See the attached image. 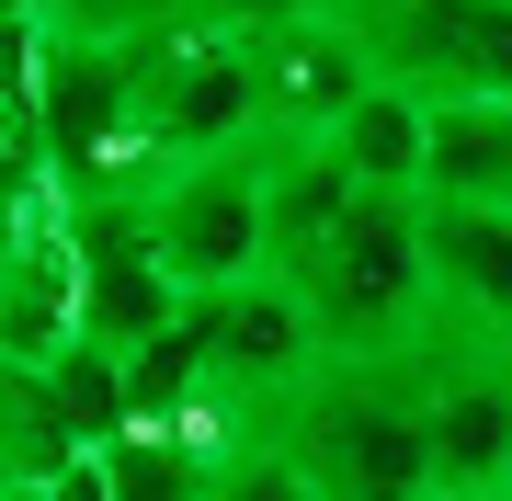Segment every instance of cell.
<instances>
[{"label":"cell","instance_id":"1","mask_svg":"<svg viewBox=\"0 0 512 501\" xmlns=\"http://www.w3.org/2000/svg\"><path fill=\"white\" fill-rule=\"evenodd\" d=\"M296 297H308L330 365H421V353H433V251H421V205L365 194V217L296 274Z\"/></svg>","mask_w":512,"mask_h":501},{"label":"cell","instance_id":"2","mask_svg":"<svg viewBox=\"0 0 512 501\" xmlns=\"http://www.w3.org/2000/svg\"><path fill=\"white\" fill-rule=\"evenodd\" d=\"M285 445L308 456V479L330 501H444L433 422H421V365H330L285 410Z\"/></svg>","mask_w":512,"mask_h":501},{"label":"cell","instance_id":"3","mask_svg":"<svg viewBox=\"0 0 512 501\" xmlns=\"http://www.w3.org/2000/svg\"><path fill=\"white\" fill-rule=\"evenodd\" d=\"M228 149H262L251 35H228V23H171V35H137V160L171 183V171L228 160Z\"/></svg>","mask_w":512,"mask_h":501},{"label":"cell","instance_id":"4","mask_svg":"<svg viewBox=\"0 0 512 501\" xmlns=\"http://www.w3.org/2000/svg\"><path fill=\"white\" fill-rule=\"evenodd\" d=\"M342 35L410 103H512V0H342Z\"/></svg>","mask_w":512,"mask_h":501},{"label":"cell","instance_id":"5","mask_svg":"<svg viewBox=\"0 0 512 501\" xmlns=\"http://www.w3.org/2000/svg\"><path fill=\"white\" fill-rule=\"evenodd\" d=\"M148 240H160V274L183 285V297L274 274V160L228 149V160L171 171V183L148 194Z\"/></svg>","mask_w":512,"mask_h":501},{"label":"cell","instance_id":"6","mask_svg":"<svg viewBox=\"0 0 512 501\" xmlns=\"http://www.w3.org/2000/svg\"><path fill=\"white\" fill-rule=\"evenodd\" d=\"M80 251V342L103 353H148L183 319V285L160 274V240H148V194H103V205H57Z\"/></svg>","mask_w":512,"mask_h":501},{"label":"cell","instance_id":"7","mask_svg":"<svg viewBox=\"0 0 512 501\" xmlns=\"http://www.w3.org/2000/svg\"><path fill=\"white\" fill-rule=\"evenodd\" d=\"M421 422H433V490L501 501L512 490V353L433 342L421 353Z\"/></svg>","mask_w":512,"mask_h":501},{"label":"cell","instance_id":"8","mask_svg":"<svg viewBox=\"0 0 512 501\" xmlns=\"http://www.w3.org/2000/svg\"><path fill=\"white\" fill-rule=\"evenodd\" d=\"M251 80H262V149H274V160L330 149L342 114L376 92L365 46L342 35V12H330V23H274V35H251Z\"/></svg>","mask_w":512,"mask_h":501},{"label":"cell","instance_id":"9","mask_svg":"<svg viewBox=\"0 0 512 501\" xmlns=\"http://www.w3.org/2000/svg\"><path fill=\"white\" fill-rule=\"evenodd\" d=\"M433 251V342L512 353V217L501 205H421Z\"/></svg>","mask_w":512,"mask_h":501},{"label":"cell","instance_id":"10","mask_svg":"<svg viewBox=\"0 0 512 501\" xmlns=\"http://www.w3.org/2000/svg\"><path fill=\"white\" fill-rule=\"evenodd\" d=\"M69 342H80V251H69V217H46L0 262V365H57Z\"/></svg>","mask_w":512,"mask_h":501},{"label":"cell","instance_id":"11","mask_svg":"<svg viewBox=\"0 0 512 501\" xmlns=\"http://www.w3.org/2000/svg\"><path fill=\"white\" fill-rule=\"evenodd\" d=\"M330 160H342L365 194H399V205H421V183H433V103H410V92H387V80H376V92L342 114Z\"/></svg>","mask_w":512,"mask_h":501},{"label":"cell","instance_id":"12","mask_svg":"<svg viewBox=\"0 0 512 501\" xmlns=\"http://www.w3.org/2000/svg\"><path fill=\"white\" fill-rule=\"evenodd\" d=\"M262 160H274V149H262ZM353 217H365V183H353V171L330 160V149H296V160H274V274H285V285L308 274V262H319L330 240H342Z\"/></svg>","mask_w":512,"mask_h":501},{"label":"cell","instance_id":"13","mask_svg":"<svg viewBox=\"0 0 512 501\" xmlns=\"http://www.w3.org/2000/svg\"><path fill=\"white\" fill-rule=\"evenodd\" d=\"M421 205H501L512 217V103H444L433 114V183Z\"/></svg>","mask_w":512,"mask_h":501},{"label":"cell","instance_id":"14","mask_svg":"<svg viewBox=\"0 0 512 501\" xmlns=\"http://www.w3.org/2000/svg\"><path fill=\"white\" fill-rule=\"evenodd\" d=\"M205 479H217V445L205 433H148V422H126L103 445V490L114 501H205Z\"/></svg>","mask_w":512,"mask_h":501},{"label":"cell","instance_id":"15","mask_svg":"<svg viewBox=\"0 0 512 501\" xmlns=\"http://www.w3.org/2000/svg\"><path fill=\"white\" fill-rule=\"evenodd\" d=\"M205 501H330V490L308 479V456H296L285 433H251V445H228V456H217Z\"/></svg>","mask_w":512,"mask_h":501},{"label":"cell","instance_id":"16","mask_svg":"<svg viewBox=\"0 0 512 501\" xmlns=\"http://www.w3.org/2000/svg\"><path fill=\"white\" fill-rule=\"evenodd\" d=\"M57 217V183H46V160H0V262H12L35 228Z\"/></svg>","mask_w":512,"mask_h":501},{"label":"cell","instance_id":"17","mask_svg":"<svg viewBox=\"0 0 512 501\" xmlns=\"http://www.w3.org/2000/svg\"><path fill=\"white\" fill-rule=\"evenodd\" d=\"M342 0H205V23H228V35H274V23H330Z\"/></svg>","mask_w":512,"mask_h":501},{"label":"cell","instance_id":"18","mask_svg":"<svg viewBox=\"0 0 512 501\" xmlns=\"http://www.w3.org/2000/svg\"><path fill=\"white\" fill-rule=\"evenodd\" d=\"M46 501H114V490H103V456H80V467H69V479H57Z\"/></svg>","mask_w":512,"mask_h":501},{"label":"cell","instance_id":"19","mask_svg":"<svg viewBox=\"0 0 512 501\" xmlns=\"http://www.w3.org/2000/svg\"><path fill=\"white\" fill-rule=\"evenodd\" d=\"M0 160H35V126H23L12 103H0Z\"/></svg>","mask_w":512,"mask_h":501},{"label":"cell","instance_id":"20","mask_svg":"<svg viewBox=\"0 0 512 501\" xmlns=\"http://www.w3.org/2000/svg\"><path fill=\"white\" fill-rule=\"evenodd\" d=\"M0 501H46V490H35V479H12V490H0Z\"/></svg>","mask_w":512,"mask_h":501},{"label":"cell","instance_id":"21","mask_svg":"<svg viewBox=\"0 0 512 501\" xmlns=\"http://www.w3.org/2000/svg\"><path fill=\"white\" fill-rule=\"evenodd\" d=\"M12 479H23V467H12V456H0V490H12Z\"/></svg>","mask_w":512,"mask_h":501},{"label":"cell","instance_id":"22","mask_svg":"<svg viewBox=\"0 0 512 501\" xmlns=\"http://www.w3.org/2000/svg\"><path fill=\"white\" fill-rule=\"evenodd\" d=\"M35 12H46V0H35Z\"/></svg>","mask_w":512,"mask_h":501},{"label":"cell","instance_id":"23","mask_svg":"<svg viewBox=\"0 0 512 501\" xmlns=\"http://www.w3.org/2000/svg\"><path fill=\"white\" fill-rule=\"evenodd\" d=\"M501 501H512V490H501Z\"/></svg>","mask_w":512,"mask_h":501}]
</instances>
